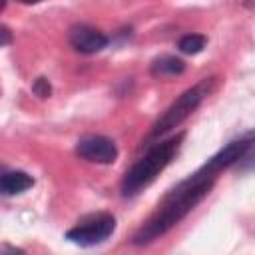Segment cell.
I'll return each instance as SVG.
<instances>
[{
    "instance_id": "6da1fadb",
    "label": "cell",
    "mask_w": 255,
    "mask_h": 255,
    "mask_svg": "<svg viewBox=\"0 0 255 255\" xmlns=\"http://www.w3.org/2000/svg\"><path fill=\"white\" fill-rule=\"evenodd\" d=\"M249 137L251 131L229 141L215 155H211L197 171H193L187 179L179 181L173 189H169L167 195L157 205L155 213L135 231L133 245H147L157 237L165 235L167 231H171L177 223H181L207 197L219 173L233 167L241 159L243 151L249 145Z\"/></svg>"
},
{
    "instance_id": "7a4b0ae2",
    "label": "cell",
    "mask_w": 255,
    "mask_h": 255,
    "mask_svg": "<svg viewBox=\"0 0 255 255\" xmlns=\"http://www.w3.org/2000/svg\"><path fill=\"white\" fill-rule=\"evenodd\" d=\"M185 137V131L175 133L173 137L165 139V141H157L153 147L147 149V153L143 157H139L124 175L120 191L124 197H133L139 191H143L175 157L181 141Z\"/></svg>"
},
{
    "instance_id": "3957f363",
    "label": "cell",
    "mask_w": 255,
    "mask_h": 255,
    "mask_svg": "<svg viewBox=\"0 0 255 255\" xmlns=\"http://www.w3.org/2000/svg\"><path fill=\"white\" fill-rule=\"evenodd\" d=\"M207 78L195 86H191L189 90H185L159 118L157 122L151 126V131H149V139H157L161 135H165L167 131L175 129L177 126H181L197 108L199 104L203 102V98L209 94V88H207Z\"/></svg>"
},
{
    "instance_id": "277c9868",
    "label": "cell",
    "mask_w": 255,
    "mask_h": 255,
    "mask_svg": "<svg viewBox=\"0 0 255 255\" xmlns=\"http://www.w3.org/2000/svg\"><path fill=\"white\" fill-rule=\"evenodd\" d=\"M116 231V217L112 213H94L84 217L76 227L66 231V239L80 247H94L112 237Z\"/></svg>"
},
{
    "instance_id": "5b68a950",
    "label": "cell",
    "mask_w": 255,
    "mask_h": 255,
    "mask_svg": "<svg viewBox=\"0 0 255 255\" xmlns=\"http://www.w3.org/2000/svg\"><path fill=\"white\" fill-rule=\"evenodd\" d=\"M76 155L90 163H114L118 159V145L106 135H84L76 143Z\"/></svg>"
},
{
    "instance_id": "8992f818",
    "label": "cell",
    "mask_w": 255,
    "mask_h": 255,
    "mask_svg": "<svg viewBox=\"0 0 255 255\" xmlns=\"http://www.w3.org/2000/svg\"><path fill=\"white\" fill-rule=\"evenodd\" d=\"M68 40L72 48L80 54H96L102 52L108 46V36L100 32L98 28H92L88 24H76L70 28Z\"/></svg>"
},
{
    "instance_id": "52a82bcc",
    "label": "cell",
    "mask_w": 255,
    "mask_h": 255,
    "mask_svg": "<svg viewBox=\"0 0 255 255\" xmlns=\"http://www.w3.org/2000/svg\"><path fill=\"white\" fill-rule=\"evenodd\" d=\"M34 185V177L22 169H4L0 175V191L2 195H20Z\"/></svg>"
},
{
    "instance_id": "ba28073f",
    "label": "cell",
    "mask_w": 255,
    "mask_h": 255,
    "mask_svg": "<svg viewBox=\"0 0 255 255\" xmlns=\"http://www.w3.org/2000/svg\"><path fill=\"white\" fill-rule=\"evenodd\" d=\"M185 72V62L177 56H159L151 62L149 66V74L153 78H173V76H179Z\"/></svg>"
},
{
    "instance_id": "9c48e42d",
    "label": "cell",
    "mask_w": 255,
    "mask_h": 255,
    "mask_svg": "<svg viewBox=\"0 0 255 255\" xmlns=\"http://www.w3.org/2000/svg\"><path fill=\"white\" fill-rule=\"evenodd\" d=\"M239 173H255V131H251V137H249V145L247 149L243 151L241 159L233 165Z\"/></svg>"
},
{
    "instance_id": "30bf717a",
    "label": "cell",
    "mask_w": 255,
    "mask_h": 255,
    "mask_svg": "<svg viewBox=\"0 0 255 255\" xmlns=\"http://www.w3.org/2000/svg\"><path fill=\"white\" fill-rule=\"evenodd\" d=\"M207 40L205 36L201 34H185L179 42H177V48L183 52V54H199L203 48H205Z\"/></svg>"
},
{
    "instance_id": "8fae6325",
    "label": "cell",
    "mask_w": 255,
    "mask_h": 255,
    "mask_svg": "<svg viewBox=\"0 0 255 255\" xmlns=\"http://www.w3.org/2000/svg\"><path fill=\"white\" fill-rule=\"evenodd\" d=\"M32 92H34V96H38V98L46 100V98H50V96H52V84L48 82V78L40 76V78H36V80H34V84H32Z\"/></svg>"
},
{
    "instance_id": "7c38bea8",
    "label": "cell",
    "mask_w": 255,
    "mask_h": 255,
    "mask_svg": "<svg viewBox=\"0 0 255 255\" xmlns=\"http://www.w3.org/2000/svg\"><path fill=\"white\" fill-rule=\"evenodd\" d=\"M2 38H4L2 40V46H8L10 44V30L6 26H2Z\"/></svg>"
},
{
    "instance_id": "4fadbf2b",
    "label": "cell",
    "mask_w": 255,
    "mask_h": 255,
    "mask_svg": "<svg viewBox=\"0 0 255 255\" xmlns=\"http://www.w3.org/2000/svg\"><path fill=\"white\" fill-rule=\"evenodd\" d=\"M18 2H22V4H38L42 0H18Z\"/></svg>"
}]
</instances>
